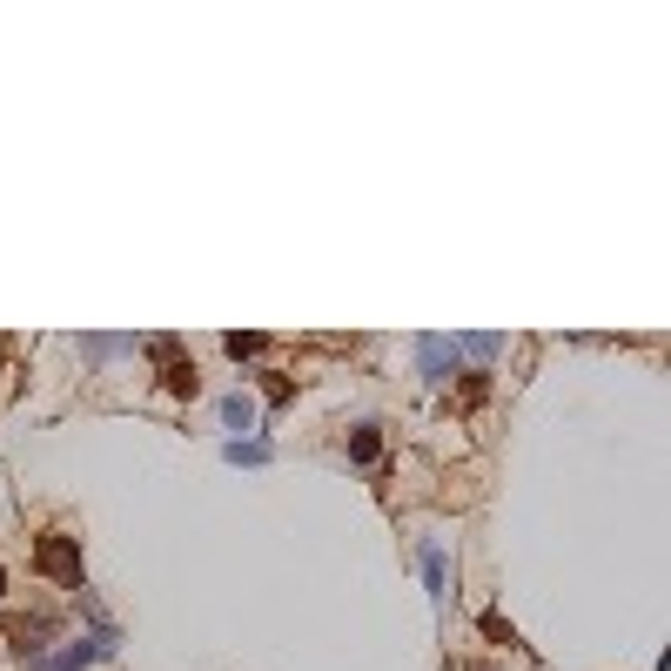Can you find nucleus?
<instances>
[{
  "instance_id": "obj_1",
  "label": "nucleus",
  "mask_w": 671,
  "mask_h": 671,
  "mask_svg": "<svg viewBox=\"0 0 671 671\" xmlns=\"http://www.w3.org/2000/svg\"><path fill=\"white\" fill-rule=\"evenodd\" d=\"M121 651V625H102V631H88V638H61V651H47L41 664H28V671H95V664H108Z\"/></svg>"
},
{
  "instance_id": "obj_3",
  "label": "nucleus",
  "mask_w": 671,
  "mask_h": 671,
  "mask_svg": "<svg viewBox=\"0 0 671 671\" xmlns=\"http://www.w3.org/2000/svg\"><path fill=\"white\" fill-rule=\"evenodd\" d=\"M34 564H41L47 577H61L67 592H81V584H88V577H81V537L47 531V537H41V551H34Z\"/></svg>"
},
{
  "instance_id": "obj_12",
  "label": "nucleus",
  "mask_w": 671,
  "mask_h": 671,
  "mask_svg": "<svg viewBox=\"0 0 671 671\" xmlns=\"http://www.w3.org/2000/svg\"><path fill=\"white\" fill-rule=\"evenodd\" d=\"M222 350H228L235 363H248V356H263L269 343H263V336H256V329H248V336H222Z\"/></svg>"
},
{
  "instance_id": "obj_8",
  "label": "nucleus",
  "mask_w": 671,
  "mask_h": 671,
  "mask_svg": "<svg viewBox=\"0 0 671 671\" xmlns=\"http://www.w3.org/2000/svg\"><path fill=\"white\" fill-rule=\"evenodd\" d=\"M74 350L88 363H115V356H135L141 343H135V336H74Z\"/></svg>"
},
{
  "instance_id": "obj_2",
  "label": "nucleus",
  "mask_w": 671,
  "mask_h": 671,
  "mask_svg": "<svg viewBox=\"0 0 671 671\" xmlns=\"http://www.w3.org/2000/svg\"><path fill=\"white\" fill-rule=\"evenodd\" d=\"M409 350H416V376H424L430 390H437V383H457V376H464V356H457V336H416Z\"/></svg>"
},
{
  "instance_id": "obj_9",
  "label": "nucleus",
  "mask_w": 671,
  "mask_h": 671,
  "mask_svg": "<svg viewBox=\"0 0 671 671\" xmlns=\"http://www.w3.org/2000/svg\"><path fill=\"white\" fill-rule=\"evenodd\" d=\"M161 390H168V396H195V363H189V356H168V363H161Z\"/></svg>"
},
{
  "instance_id": "obj_10",
  "label": "nucleus",
  "mask_w": 671,
  "mask_h": 671,
  "mask_svg": "<svg viewBox=\"0 0 671 671\" xmlns=\"http://www.w3.org/2000/svg\"><path fill=\"white\" fill-rule=\"evenodd\" d=\"M457 356H477V363H497V356H503V336H457Z\"/></svg>"
},
{
  "instance_id": "obj_13",
  "label": "nucleus",
  "mask_w": 671,
  "mask_h": 671,
  "mask_svg": "<svg viewBox=\"0 0 671 671\" xmlns=\"http://www.w3.org/2000/svg\"><path fill=\"white\" fill-rule=\"evenodd\" d=\"M263 390H269V403H276V409H283V403H289V396H296V383H289V376H276V370H269V376H263Z\"/></svg>"
},
{
  "instance_id": "obj_14",
  "label": "nucleus",
  "mask_w": 671,
  "mask_h": 671,
  "mask_svg": "<svg viewBox=\"0 0 671 671\" xmlns=\"http://www.w3.org/2000/svg\"><path fill=\"white\" fill-rule=\"evenodd\" d=\"M0 598H8V571H0Z\"/></svg>"
},
{
  "instance_id": "obj_5",
  "label": "nucleus",
  "mask_w": 671,
  "mask_h": 671,
  "mask_svg": "<svg viewBox=\"0 0 671 671\" xmlns=\"http://www.w3.org/2000/svg\"><path fill=\"white\" fill-rule=\"evenodd\" d=\"M54 631H61V618H47V611H41V618H14V625H8V638H14V658H21V664H41V658L54 651V645H47Z\"/></svg>"
},
{
  "instance_id": "obj_6",
  "label": "nucleus",
  "mask_w": 671,
  "mask_h": 671,
  "mask_svg": "<svg viewBox=\"0 0 671 671\" xmlns=\"http://www.w3.org/2000/svg\"><path fill=\"white\" fill-rule=\"evenodd\" d=\"M222 464H235V470H269V464H276V444H269V437H235V444H222Z\"/></svg>"
},
{
  "instance_id": "obj_7",
  "label": "nucleus",
  "mask_w": 671,
  "mask_h": 671,
  "mask_svg": "<svg viewBox=\"0 0 671 671\" xmlns=\"http://www.w3.org/2000/svg\"><path fill=\"white\" fill-rule=\"evenodd\" d=\"M215 416H222V430H228V444H235V437H248V430H256V396H248V390H228Z\"/></svg>"
},
{
  "instance_id": "obj_11",
  "label": "nucleus",
  "mask_w": 671,
  "mask_h": 671,
  "mask_svg": "<svg viewBox=\"0 0 671 671\" xmlns=\"http://www.w3.org/2000/svg\"><path fill=\"white\" fill-rule=\"evenodd\" d=\"M376 450H383V430H376V424H356V437H350V464H376Z\"/></svg>"
},
{
  "instance_id": "obj_4",
  "label": "nucleus",
  "mask_w": 671,
  "mask_h": 671,
  "mask_svg": "<svg viewBox=\"0 0 671 671\" xmlns=\"http://www.w3.org/2000/svg\"><path fill=\"white\" fill-rule=\"evenodd\" d=\"M416 571H424V592L444 611L450 605V544L444 537H416Z\"/></svg>"
}]
</instances>
